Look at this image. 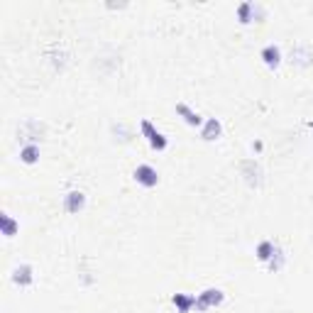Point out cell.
<instances>
[{
	"mask_svg": "<svg viewBox=\"0 0 313 313\" xmlns=\"http://www.w3.org/2000/svg\"><path fill=\"white\" fill-rule=\"evenodd\" d=\"M140 128H142V132H145V137L149 140L152 149H166L169 140H166V137L162 135V132H159V130H154V125H152L149 120H142V123H140Z\"/></svg>",
	"mask_w": 313,
	"mask_h": 313,
	"instance_id": "7a4b0ae2",
	"label": "cell"
},
{
	"mask_svg": "<svg viewBox=\"0 0 313 313\" xmlns=\"http://www.w3.org/2000/svg\"><path fill=\"white\" fill-rule=\"evenodd\" d=\"M13 281L20 284V286L32 284V281H35V276H32V267H30V264H22V267H18V269L13 272Z\"/></svg>",
	"mask_w": 313,
	"mask_h": 313,
	"instance_id": "5b68a950",
	"label": "cell"
},
{
	"mask_svg": "<svg viewBox=\"0 0 313 313\" xmlns=\"http://www.w3.org/2000/svg\"><path fill=\"white\" fill-rule=\"evenodd\" d=\"M274 250H276L274 242H269V240L259 242V245H257V259H262V262H269L272 255H274Z\"/></svg>",
	"mask_w": 313,
	"mask_h": 313,
	"instance_id": "8fae6325",
	"label": "cell"
},
{
	"mask_svg": "<svg viewBox=\"0 0 313 313\" xmlns=\"http://www.w3.org/2000/svg\"><path fill=\"white\" fill-rule=\"evenodd\" d=\"M223 298H225V294H223L221 289H205L203 294L196 296V308H198V311H205V308H211V306L223 303Z\"/></svg>",
	"mask_w": 313,
	"mask_h": 313,
	"instance_id": "6da1fadb",
	"label": "cell"
},
{
	"mask_svg": "<svg viewBox=\"0 0 313 313\" xmlns=\"http://www.w3.org/2000/svg\"><path fill=\"white\" fill-rule=\"evenodd\" d=\"M252 10H255V5H252V3H245V5H240V22H250V13H252Z\"/></svg>",
	"mask_w": 313,
	"mask_h": 313,
	"instance_id": "4fadbf2b",
	"label": "cell"
},
{
	"mask_svg": "<svg viewBox=\"0 0 313 313\" xmlns=\"http://www.w3.org/2000/svg\"><path fill=\"white\" fill-rule=\"evenodd\" d=\"M83 205H86V193H83V191H69V193H66L64 208H66L69 213H78Z\"/></svg>",
	"mask_w": 313,
	"mask_h": 313,
	"instance_id": "277c9868",
	"label": "cell"
},
{
	"mask_svg": "<svg viewBox=\"0 0 313 313\" xmlns=\"http://www.w3.org/2000/svg\"><path fill=\"white\" fill-rule=\"evenodd\" d=\"M176 113H179V115H184V120L191 125V128H198V125L203 123L201 115H198V113H193L188 106H186V103H179V106H176Z\"/></svg>",
	"mask_w": 313,
	"mask_h": 313,
	"instance_id": "52a82bcc",
	"label": "cell"
},
{
	"mask_svg": "<svg viewBox=\"0 0 313 313\" xmlns=\"http://www.w3.org/2000/svg\"><path fill=\"white\" fill-rule=\"evenodd\" d=\"M262 59H264L267 66H279V61H281V52H279V47H274V44L264 47V49H262Z\"/></svg>",
	"mask_w": 313,
	"mask_h": 313,
	"instance_id": "9c48e42d",
	"label": "cell"
},
{
	"mask_svg": "<svg viewBox=\"0 0 313 313\" xmlns=\"http://www.w3.org/2000/svg\"><path fill=\"white\" fill-rule=\"evenodd\" d=\"M15 230H18V223L5 213V216H3V235H5V238H13V235H15Z\"/></svg>",
	"mask_w": 313,
	"mask_h": 313,
	"instance_id": "7c38bea8",
	"label": "cell"
},
{
	"mask_svg": "<svg viewBox=\"0 0 313 313\" xmlns=\"http://www.w3.org/2000/svg\"><path fill=\"white\" fill-rule=\"evenodd\" d=\"M135 181L142 186H157V181H159V174H157V169L149 164H140L137 169H135Z\"/></svg>",
	"mask_w": 313,
	"mask_h": 313,
	"instance_id": "3957f363",
	"label": "cell"
},
{
	"mask_svg": "<svg viewBox=\"0 0 313 313\" xmlns=\"http://www.w3.org/2000/svg\"><path fill=\"white\" fill-rule=\"evenodd\" d=\"M221 132H223V125H221V120H216V118H208L205 120V128H203V140H218L221 137Z\"/></svg>",
	"mask_w": 313,
	"mask_h": 313,
	"instance_id": "8992f818",
	"label": "cell"
},
{
	"mask_svg": "<svg viewBox=\"0 0 313 313\" xmlns=\"http://www.w3.org/2000/svg\"><path fill=\"white\" fill-rule=\"evenodd\" d=\"M20 159H22L25 164H35L39 159V147L37 145H25L22 152H20Z\"/></svg>",
	"mask_w": 313,
	"mask_h": 313,
	"instance_id": "30bf717a",
	"label": "cell"
},
{
	"mask_svg": "<svg viewBox=\"0 0 313 313\" xmlns=\"http://www.w3.org/2000/svg\"><path fill=\"white\" fill-rule=\"evenodd\" d=\"M171 301H174V306H176L181 313H188L191 306H196V296H191V294H174L171 296Z\"/></svg>",
	"mask_w": 313,
	"mask_h": 313,
	"instance_id": "ba28073f",
	"label": "cell"
}]
</instances>
